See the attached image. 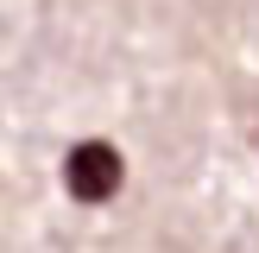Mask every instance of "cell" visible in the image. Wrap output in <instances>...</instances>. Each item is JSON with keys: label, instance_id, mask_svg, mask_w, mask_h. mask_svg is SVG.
<instances>
[{"label": "cell", "instance_id": "obj_1", "mask_svg": "<svg viewBox=\"0 0 259 253\" xmlns=\"http://www.w3.org/2000/svg\"><path fill=\"white\" fill-rule=\"evenodd\" d=\"M120 177H126V158L108 139H82V146H70V158H63V190H70L76 202L120 196Z\"/></svg>", "mask_w": 259, "mask_h": 253}]
</instances>
